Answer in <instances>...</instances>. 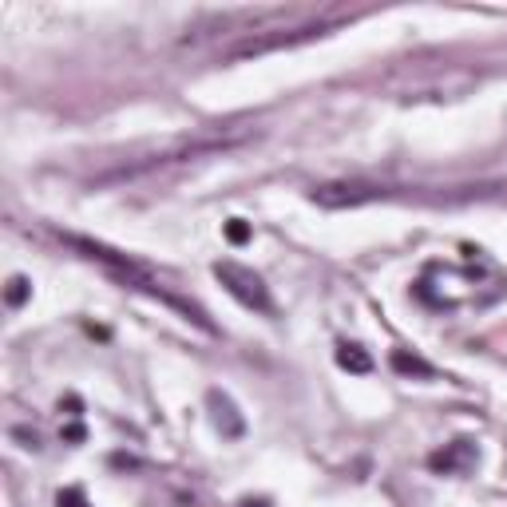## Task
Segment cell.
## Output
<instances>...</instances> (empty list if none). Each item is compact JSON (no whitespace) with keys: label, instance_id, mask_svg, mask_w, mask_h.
<instances>
[{"label":"cell","instance_id":"8","mask_svg":"<svg viewBox=\"0 0 507 507\" xmlns=\"http://www.w3.org/2000/svg\"><path fill=\"white\" fill-rule=\"evenodd\" d=\"M24 297H28V282L24 278H13L8 282V305H24Z\"/></svg>","mask_w":507,"mask_h":507},{"label":"cell","instance_id":"6","mask_svg":"<svg viewBox=\"0 0 507 507\" xmlns=\"http://www.w3.org/2000/svg\"><path fill=\"white\" fill-rule=\"evenodd\" d=\"M393 365L400 372H416V377H432V365H424L421 357H409V353H404V349H396L393 353Z\"/></svg>","mask_w":507,"mask_h":507},{"label":"cell","instance_id":"3","mask_svg":"<svg viewBox=\"0 0 507 507\" xmlns=\"http://www.w3.org/2000/svg\"><path fill=\"white\" fill-rule=\"evenodd\" d=\"M325 24H305V28H294V32H273V36H262V40H246V44H238L230 52V60H242V56H262V52L270 48H289V44H301V40L310 36H321Z\"/></svg>","mask_w":507,"mask_h":507},{"label":"cell","instance_id":"10","mask_svg":"<svg viewBox=\"0 0 507 507\" xmlns=\"http://www.w3.org/2000/svg\"><path fill=\"white\" fill-rule=\"evenodd\" d=\"M63 436H68V440H84V428H80V424H72V428H68Z\"/></svg>","mask_w":507,"mask_h":507},{"label":"cell","instance_id":"4","mask_svg":"<svg viewBox=\"0 0 507 507\" xmlns=\"http://www.w3.org/2000/svg\"><path fill=\"white\" fill-rule=\"evenodd\" d=\"M369 198H377V186H313V202L317 206H357V202H369Z\"/></svg>","mask_w":507,"mask_h":507},{"label":"cell","instance_id":"1","mask_svg":"<svg viewBox=\"0 0 507 507\" xmlns=\"http://www.w3.org/2000/svg\"><path fill=\"white\" fill-rule=\"evenodd\" d=\"M63 242H72L75 250H84V258H91V262H99V266H107V270L115 273V278H123L127 285H135V289H143V294H151V297H159V301H167L171 310H179V313H186L190 321H198L202 329H211V321L202 317V310L198 305H186V301H179L174 294H167L155 278H151L143 266H139L135 258H127V254H119V250H112V246H103V242H91V238H80V234H63Z\"/></svg>","mask_w":507,"mask_h":507},{"label":"cell","instance_id":"2","mask_svg":"<svg viewBox=\"0 0 507 507\" xmlns=\"http://www.w3.org/2000/svg\"><path fill=\"white\" fill-rule=\"evenodd\" d=\"M214 278H218L242 305H250V310H262V313L273 310V301H270V294H266L262 278L254 270H246V266H238V262H218V266H214Z\"/></svg>","mask_w":507,"mask_h":507},{"label":"cell","instance_id":"5","mask_svg":"<svg viewBox=\"0 0 507 507\" xmlns=\"http://www.w3.org/2000/svg\"><path fill=\"white\" fill-rule=\"evenodd\" d=\"M337 365L349 372H369L372 369V357L369 353H361L357 345H337Z\"/></svg>","mask_w":507,"mask_h":507},{"label":"cell","instance_id":"9","mask_svg":"<svg viewBox=\"0 0 507 507\" xmlns=\"http://www.w3.org/2000/svg\"><path fill=\"white\" fill-rule=\"evenodd\" d=\"M56 504H60V507H87L80 487H68V492H60V499H56Z\"/></svg>","mask_w":507,"mask_h":507},{"label":"cell","instance_id":"7","mask_svg":"<svg viewBox=\"0 0 507 507\" xmlns=\"http://www.w3.org/2000/svg\"><path fill=\"white\" fill-rule=\"evenodd\" d=\"M226 238H230L234 246H242V242L250 238V226L242 222V218H230V222H226Z\"/></svg>","mask_w":507,"mask_h":507},{"label":"cell","instance_id":"11","mask_svg":"<svg viewBox=\"0 0 507 507\" xmlns=\"http://www.w3.org/2000/svg\"><path fill=\"white\" fill-rule=\"evenodd\" d=\"M242 507H266V499H254V504H242Z\"/></svg>","mask_w":507,"mask_h":507}]
</instances>
